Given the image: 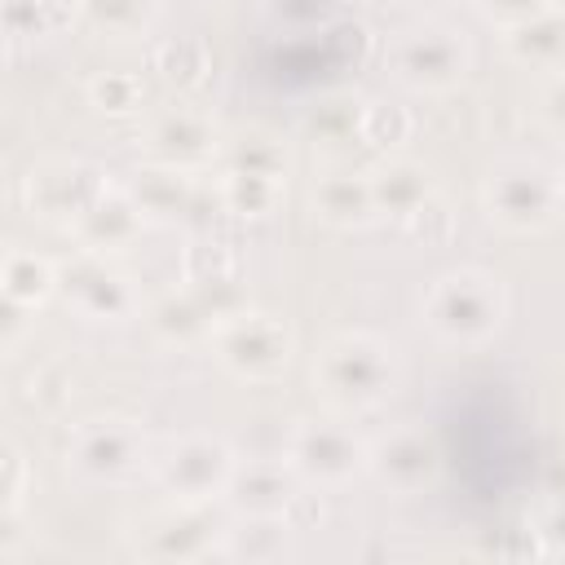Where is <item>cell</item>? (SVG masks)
I'll use <instances>...</instances> for the list:
<instances>
[{"instance_id": "cell-34", "label": "cell", "mask_w": 565, "mask_h": 565, "mask_svg": "<svg viewBox=\"0 0 565 565\" xmlns=\"http://www.w3.org/2000/svg\"><path fill=\"white\" fill-rule=\"evenodd\" d=\"M534 534H539V543H543L547 556H565V494L539 508V516H534Z\"/></svg>"}, {"instance_id": "cell-33", "label": "cell", "mask_w": 565, "mask_h": 565, "mask_svg": "<svg viewBox=\"0 0 565 565\" xmlns=\"http://www.w3.org/2000/svg\"><path fill=\"white\" fill-rule=\"evenodd\" d=\"M539 119L565 146V71H552V79L543 84V93H539Z\"/></svg>"}, {"instance_id": "cell-16", "label": "cell", "mask_w": 565, "mask_h": 565, "mask_svg": "<svg viewBox=\"0 0 565 565\" xmlns=\"http://www.w3.org/2000/svg\"><path fill=\"white\" fill-rule=\"evenodd\" d=\"M124 185L137 199V207L146 212V221H181L199 203L194 172L190 168H177V163H159V159L146 163V168H137Z\"/></svg>"}, {"instance_id": "cell-5", "label": "cell", "mask_w": 565, "mask_h": 565, "mask_svg": "<svg viewBox=\"0 0 565 565\" xmlns=\"http://www.w3.org/2000/svg\"><path fill=\"white\" fill-rule=\"evenodd\" d=\"M481 207L508 234H543L561 221L565 190L556 172L539 163H499L481 185Z\"/></svg>"}, {"instance_id": "cell-31", "label": "cell", "mask_w": 565, "mask_h": 565, "mask_svg": "<svg viewBox=\"0 0 565 565\" xmlns=\"http://www.w3.org/2000/svg\"><path fill=\"white\" fill-rule=\"evenodd\" d=\"M472 4H477V13H481L486 22H494L499 31L521 26V22H530V18H543V13L561 9V0H472Z\"/></svg>"}, {"instance_id": "cell-18", "label": "cell", "mask_w": 565, "mask_h": 565, "mask_svg": "<svg viewBox=\"0 0 565 565\" xmlns=\"http://www.w3.org/2000/svg\"><path fill=\"white\" fill-rule=\"evenodd\" d=\"M366 177H371L375 212L380 216H393V221H406L419 203H428L437 194L433 168H424L419 159H406V154H393V159L375 163Z\"/></svg>"}, {"instance_id": "cell-14", "label": "cell", "mask_w": 565, "mask_h": 565, "mask_svg": "<svg viewBox=\"0 0 565 565\" xmlns=\"http://www.w3.org/2000/svg\"><path fill=\"white\" fill-rule=\"evenodd\" d=\"M300 477L287 463V455L278 459H238L225 503L234 508V516H287L291 499L300 494Z\"/></svg>"}, {"instance_id": "cell-6", "label": "cell", "mask_w": 565, "mask_h": 565, "mask_svg": "<svg viewBox=\"0 0 565 565\" xmlns=\"http://www.w3.org/2000/svg\"><path fill=\"white\" fill-rule=\"evenodd\" d=\"M472 66V49L463 31L446 22H419L388 40V71L411 93H450L463 84Z\"/></svg>"}, {"instance_id": "cell-13", "label": "cell", "mask_w": 565, "mask_h": 565, "mask_svg": "<svg viewBox=\"0 0 565 565\" xmlns=\"http://www.w3.org/2000/svg\"><path fill=\"white\" fill-rule=\"evenodd\" d=\"M141 141L159 163H177V168H190V172L221 154L216 119L199 106H185V102H172V106L154 110L141 128Z\"/></svg>"}, {"instance_id": "cell-20", "label": "cell", "mask_w": 565, "mask_h": 565, "mask_svg": "<svg viewBox=\"0 0 565 565\" xmlns=\"http://www.w3.org/2000/svg\"><path fill=\"white\" fill-rule=\"evenodd\" d=\"M291 521L287 516H234L225 525L221 539V556L230 561H247V565H265V561H282L291 552Z\"/></svg>"}, {"instance_id": "cell-25", "label": "cell", "mask_w": 565, "mask_h": 565, "mask_svg": "<svg viewBox=\"0 0 565 565\" xmlns=\"http://www.w3.org/2000/svg\"><path fill=\"white\" fill-rule=\"evenodd\" d=\"M79 13V0H4L9 35H53Z\"/></svg>"}, {"instance_id": "cell-4", "label": "cell", "mask_w": 565, "mask_h": 565, "mask_svg": "<svg viewBox=\"0 0 565 565\" xmlns=\"http://www.w3.org/2000/svg\"><path fill=\"white\" fill-rule=\"evenodd\" d=\"M66 468L88 486H124L150 463L141 424L124 415H93L66 433Z\"/></svg>"}, {"instance_id": "cell-17", "label": "cell", "mask_w": 565, "mask_h": 565, "mask_svg": "<svg viewBox=\"0 0 565 565\" xmlns=\"http://www.w3.org/2000/svg\"><path fill=\"white\" fill-rule=\"evenodd\" d=\"M309 207H313V216H318L322 225H331V230H362V225H371V221L380 216V212H375V194H371V177L344 172V168L322 172V177L313 181Z\"/></svg>"}, {"instance_id": "cell-29", "label": "cell", "mask_w": 565, "mask_h": 565, "mask_svg": "<svg viewBox=\"0 0 565 565\" xmlns=\"http://www.w3.org/2000/svg\"><path fill=\"white\" fill-rule=\"evenodd\" d=\"M225 168H252V172H274V177H287V154L274 137L265 132H252V137H238L234 150H230V163Z\"/></svg>"}, {"instance_id": "cell-27", "label": "cell", "mask_w": 565, "mask_h": 565, "mask_svg": "<svg viewBox=\"0 0 565 565\" xmlns=\"http://www.w3.org/2000/svg\"><path fill=\"white\" fill-rule=\"evenodd\" d=\"M88 102L102 115H137L141 102H146V84L132 71H106V75H97L88 84Z\"/></svg>"}, {"instance_id": "cell-9", "label": "cell", "mask_w": 565, "mask_h": 565, "mask_svg": "<svg viewBox=\"0 0 565 565\" xmlns=\"http://www.w3.org/2000/svg\"><path fill=\"white\" fill-rule=\"evenodd\" d=\"M57 296L88 322H128L137 313L128 274L93 247H75L66 260H57Z\"/></svg>"}, {"instance_id": "cell-3", "label": "cell", "mask_w": 565, "mask_h": 565, "mask_svg": "<svg viewBox=\"0 0 565 565\" xmlns=\"http://www.w3.org/2000/svg\"><path fill=\"white\" fill-rule=\"evenodd\" d=\"M207 344H212L216 362L234 380H247V384L282 380L287 366H291V353H296L291 327L278 313H265V309H252V305L230 313V318H221Z\"/></svg>"}, {"instance_id": "cell-11", "label": "cell", "mask_w": 565, "mask_h": 565, "mask_svg": "<svg viewBox=\"0 0 565 565\" xmlns=\"http://www.w3.org/2000/svg\"><path fill=\"white\" fill-rule=\"evenodd\" d=\"M366 472L393 494H419L441 472V446L424 424H397L366 441Z\"/></svg>"}, {"instance_id": "cell-28", "label": "cell", "mask_w": 565, "mask_h": 565, "mask_svg": "<svg viewBox=\"0 0 565 565\" xmlns=\"http://www.w3.org/2000/svg\"><path fill=\"white\" fill-rule=\"evenodd\" d=\"M358 137L375 150H388V146L411 137V115L402 106H388V102H366L358 110Z\"/></svg>"}, {"instance_id": "cell-15", "label": "cell", "mask_w": 565, "mask_h": 565, "mask_svg": "<svg viewBox=\"0 0 565 565\" xmlns=\"http://www.w3.org/2000/svg\"><path fill=\"white\" fill-rule=\"evenodd\" d=\"M141 230H146V212L137 207L128 185H106L71 225L79 247H93V252H106V256H115L128 243H137Z\"/></svg>"}, {"instance_id": "cell-35", "label": "cell", "mask_w": 565, "mask_h": 565, "mask_svg": "<svg viewBox=\"0 0 565 565\" xmlns=\"http://www.w3.org/2000/svg\"><path fill=\"white\" fill-rule=\"evenodd\" d=\"M556 181H561V190H565V150H561V163H556Z\"/></svg>"}, {"instance_id": "cell-30", "label": "cell", "mask_w": 565, "mask_h": 565, "mask_svg": "<svg viewBox=\"0 0 565 565\" xmlns=\"http://www.w3.org/2000/svg\"><path fill=\"white\" fill-rule=\"evenodd\" d=\"M402 230H406L415 243H424V247H441V243L455 234V216H450V207L441 203V194H433L428 203H419V207L402 221Z\"/></svg>"}, {"instance_id": "cell-12", "label": "cell", "mask_w": 565, "mask_h": 565, "mask_svg": "<svg viewBox=\"0 0 565 565\" xmlns=\"http://www.w3.org/2000/svg\"><path fill=\"white\" fill-rule=\"evenodd\" d=\"M106 185H110V181H106L93 163H84V159H44V163H35V168L26 172L22 199H26V212H31V216L71 230L75 216H79Z\"/></svg>"}, {"instance_id": "cell-7", "label": "cell", "mask_w": 565, "mask_h": 565, "mask_svg": "<svg viewBox=\"0 0 565 565\" xmlns=\"http://www.w3.org/2000/svg\"><path fill=\"white\" fill-rule=\"evenodd\" d=\"M234 468L238 455L216 433H185L168 441L159 459H150V472L172 503H225Z\"/></svg>"}, {"instance_id": "cell-26", "label": "cell", "mask_w": 565, "mask_h": 565, "mask_svg": "<svg viewBox=\"0 0 565 565\" xmlns=\"http://www.w3.org/2000/svg\"><path fill=\"white\" fill-rule=\"evenodd\" d=\"M159 0H79V13L97 22L106 35H141L154 18Z\"/></svg>"}, {"instance_id": "cell-23", "label": "cell", "mask_w": 565, "mask_h": 565, "mask_svg": "<svg viewBox=\"0 0 565 565\" xmlns=\"http://www.w3.org/2000/svg\"><path fill=\"white\" fill-rule=\"evenodd\" d=\"M287 177L274 172H252V168H225L216 181V203L234 216H269L282 199Z\"/></svg>"}, {"instance_id": "cell-10", "label": "cell", "mask_w": 565, "mask_h": 565, "mask_svg": "<svg viewBox=\"0 0 565 565\" xmlns=\"http://www.w3.org/2000/svg\"><path fill=\"white\" fill-rule=\"evenodd\" d=\"M221 539L225 525L212 521V503H172L146 521H137V530H128V547L146 561H203V556H221Z\"/></svg>"}, {"instance_id": "cell-19", "label": "cell", "mask_w": 565, "mask_h": 565, "mask_svg": "<svg viewBox=\"0 0 565 565\" xmlns=\"http://www.w3.org/2000/svg\"><path fill=\"white\" fill-rule=\"evenodd\" d=\"M503 49L516 66L530 71H565V9H552L543 18H530L521 26L503 31Z\"/></svg>"}, {"instance_id": "cell-2", "label": "cell", "mask_w": 565, "mask_h": 565, "mask_svg": "<svg viewBox=\"0 0 565 565\" xmlns=\"http://www.w3.org/2000/svg\"><path fill=\"white\" fill-rule=\"evenodd\" d=\"M508 318L503 278L477 265L446 269L419 300L424 331L446 349H486Z\"/></svg>"}, {"instance_id": "cell-1", "label": "cell", "mask_w": 565, "mask_h": 565, "mask_svg": "<svg viewBox=\"0 0 565 565\" xmlns=\"http://www.w3.org/2000/svg\"><path fill=\"white\" fill-rule=\"evenodd\" d=\"M402 380L397 349L375 331H340L313 353V388L340 415L375 411Z\"/></svg>"}, {"instance_id": "cell-36", "label": "cell", "mask_w": 565, "mask_h": 565, "mask_svg": "<svg viewBox=\"0 0 565 565\" xmlns=\"http://www.w3.org/2000/svg\"><path fill=\"white\" fill-rule=\"evenodd\" d=\"M415 4H446V0H415Z\"/></svg>"}, {"instance_id": "cell-24", "label": "cell", "mask_w": 565, "mask_h": 565, "mask_svg": "<svg viewBox=\"0 0 565 565\" xmlns=\"http://www.w3.org/2000/svg\"><path fill=\"white\" fill-rule=\"evenodd\" d=\"M154 71L163 84L172 88H194L207 79L212 71V57H207V44L194 40V35H177V40H163L154 49Z\"/></svg>"}, {"instance_id": "cell-22", "label": "cell", "mask_w": 565, "mask_h": 565, "mask_svg": "<svg viewBox=\"0 0 565 565\" xmlns=\"http://www.w3.org/2000/svg\"><path fill=\"white\" fill-rule=\"evenodd\" d=\"M150 327L163 344H194V340H212L216 331V313L185 287V291H172L163 296L154 309H150Z\"/></svg>"}, {"instance_id": "cell-21", "label": "cell", "mask_w": 565, "mask_h": 565, "mask_svg": "<svg viewBox=\"0 0 565 565\" xmlns=\"http://www.w3.org/2000/svg\"><path fill=\"white\" fill-rule=\"evenodd\" d=\"M0 291L9 305L40 309L49 296H57V265L26 247H9L0 260Z\"/></svg>"}, {"instance_id": "cell-32", "label": "cell", "mask_w": 565, "mask_h": 565, "mask_svg": "<svg viewBox=\"0 0 565 565\" xmlns=\"http://www.w3.org/2000/svg\"><path fill=\"white\" fill-rule=\"evenodd\" d=\"M26 481H31V468H26L22 446L18 441H4L0 446V508H22Z\"/></svg>"}, {"instance_id": "cell-8", "label": "cell", "mask_w": 565, "mask_h": 565, "mask_svg": "<svg viewBox=\"0 0 565 565\" xmlns=\"http://www.w3.org/2000/svg\"><path fill=\"white\" fill-rule=\"evenodd\" d=\"M282 455L313 490H340L366 472V441L344 419H296Z\"/></svg>"}]
</instances>
